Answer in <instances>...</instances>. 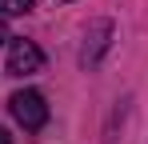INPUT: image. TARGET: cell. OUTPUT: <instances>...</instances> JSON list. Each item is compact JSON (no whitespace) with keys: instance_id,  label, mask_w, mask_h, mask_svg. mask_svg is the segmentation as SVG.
<instances>
[{"instance_id":"obj_1","label":"cell","mask_w":148,"mask_h":144,"mask_svg":"<svg viewBox=\"0 0 148 144\" xmlns=\"http://www.w3.org/2000/svg\"><path fill=\"white\" fill-rule=\"evenodd\" d=\"M8 108H12V116L24 124V132H40V128H44V120H48V104H44V96L32 92V88L12 92Z\"/></svg>"},{"instance_id":"obj_2","label":"cell","mask_w":148,"mask_h":144,"mask_svg":"<svg viewBox=\"0 0 148 144\" xmlns=\"http://www.w3.org/2000/svg\"><path fill=\"white\" fill-rule=\"evenodd\" d=\"M40 64H44V52L32 40H12V48H8V72L12 76H32V72H40Z\"/></svg>"},{"instance_id":"obj_3","label":"cell","mask_w":148,"mask_h":144,"mask_svg":"<svg viewBox=\"0 0 148 144\" xmlns=\"http://www.w3.org/2000/svg\"><path fill=\"white\" fill-rule=\"evenodd\" d=\"M108 32H112V24H108V20H100V24H92V52H84V56H80V60H84V64H96V56H100V48L108 44V40H104V36H108Z\"/></svg>"},{"instance_id":"obj_4","label":"cell","mask_w":148,"mask_h":144,"mask_svg":"<svg viewBox=\"0 0 148 144\" xmlns=\"http://www.w3.org/2000/svg\"><path fill=\"white\" fill-rule=\"evenodd\" d=\"M32 8H36V0H0V12L4 16H24Z\"/></svg>"},{"instance_id":"obj_5","label":"cell","mask_w":148,"mask_h":144,"mask_svg":"<svg viewBox=\"0 0 148 144\" xmlns=\"http://www.w3.org/2000/svg\"><path fill=\"white\" fill-rule=\"evenodd\" d=\"M4 40H8V28H4V20H0V44H4Z\"/></svg>"},{"instance_id":"obj_6","label":"cell","mask_w":148,"mask_h":144,"mask_svg":"<svg viewBox=\"0 0 148 144\" xmlns=\"http://www.w3.org/2000/svg\"><path fill=\"white\" fill-rule=\"evenodd\" d=\"M0 144H12V136H8V132H4V128H0Z\"/></svg>"}]
</instances>
